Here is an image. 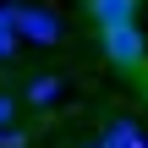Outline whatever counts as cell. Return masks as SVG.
Here are the masks:
<instances>
[{
    "mask_svg": "<svg viewBox=\"0 0 148 148\" xmlns=\"http://www.w3.org/2000/svg\"><path fill=\"white\" fill-rule=\"evenodd\" d=\"M11 27H16V38L22 44H33V49H55L60 44V16L49 11V5H27V0H16L11 5Z\"/></svg>",
    "mask_w": 148,
    "mask_h": 148,
    "instance_id": "obj_1",
    "label": "cell"
},
{
    "mask_svg": "<svg viewBox=\"0 0 148 148\" xmlns=\"http://www.w3.org/2000/svg\"><path fill=\"white\" fill-rule=\"evenodd\" d=\"M99 44H104V60H110L115 71H143V66H148V38H143V27H137V22L99 33Z\"/></svg>",
    "mask_w": 148,
    "mask_h": 148,
    "instance_id": "obj_2",
    "label": "cell"
},
{
    "mask_svg": "<svg viewBox=\"0 0 148 148\" xmlns=\"http://www.w3.org/2000/svg\"><path fill=\"white\" fill-rule=\"evenodd\" d=\"M137 5H143V0H88V16H93L99 33H110V27L137 22Z\"/></svg>",
    "mask_w": 148,
    "mask_h": 148,
    "instance_id": "obj_3",
    "label": "cell"
},
{
    "mask_svg": "<svg viewBox=\"0 0 148 148\" xmlns=\"http://www.w3.org/2000/svg\"><path fill=\"white\" fill-rule=\"evenodd\" d=\"M99 148H148V137L137 132V121L115 115V121H104V137H99Z\"/></svg>",
    "mask_w": 148,
    "mask_h": 148,
    "instance_id": "obj_4",
    "label": "cell"
},
{
    "mask_svg": "<svg viewBox=\"0 0 148 148\" xmlns=\"http://www.w3.org/2000/svg\"><path fill=\"white\" fill-rule=\"evenodd\" d=\"M60 88H66V82H60V77H55V71H44V77H33V82H27V88H22V99H27V104H33V110H49V104H55V99H60Z\"/></svg>",
    "mask_w": 148,
    "mask_h": 148,
    "instance_id": "obj_5",
    "label": "cell"
},
{
    "mask_svg": "<svg viewBox=\"0 0 148 148\" xmlns=\"http://www.w3.org/2000/svg\"><path fill=\"white\" fill-rule=\"evenodd\" d=\"M16 49H22V38H16V27H11V5H0V66L16 60Z\"/></svg>",
    "mask_w": 148,
    "mask_h": 148,
    "instance_id": "obj_6",
    "label": "cell"
},
{
    "mask_svg": "<svg viewBox=\"0 0 148 148\" xmlns=\"http://www.w3.org/2000/svg\"><path fill=\"white\" fill-rule=\"evenodd\" d=\"M11 115H16V99L0 93V132H11Z\"/></svg>",
    "mask_w": 148,
    "mask_h": 148,
    "instance_id": "obj_7",
    "label": "cell"
},
{
    "mask_svg": "<svg viewBox=\"0 0 148 148\" xmlns=\"http://www.w3.org/2000/svg\"><path fill=\"white\" fill-rule=\"evenodd\" d=\"M143 99H148V77H143Z\"/></svg>",
    "mask_w": 148,
    "mask_h": 148,
    "instance_id": "obj_8",
    "label": "cell"
}]
</instances>
